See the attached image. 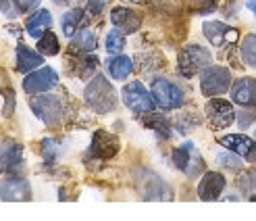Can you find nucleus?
<instances>
[{
  "label": "nucleus",
  "mask_w": 256,
  "mask_h": 221,
  "mask_svg": "<svg viewBox=\"0 0 256 221\" xmlns=\"http://www.w3.org/2000/svg\"><path fill=\"white\" fill-rule=\"evenodd\" d=\"M206 117L214 129H221V127H229L234 125L236 121V113L232 102H227L223 98H212L208 105H206Z\"/></svg>",
  "instance_id": "10"
},
{
  "label": "nucleus",
  "mask_w": 256,
  "mask_h": 221,
  "mask_svg": "<svg viewBox=\"0 0 256 221\" xmlns=\"http://www.w3.org/2000/svg\"><path fill=\"white\" fill-rule=\"evenodd\" d=\"M242 59L250 67H256V34H250L242 42Z\"/></svg>",
  "instance_id": "26"
},
{
  "label": "nucleus",
  "mask_w": 256,
  "mask_h": 221,
  "mask_svg": "<svg viewBox=\"0 0 256 221\" xmlns=\"http://www.w3.org/2000/svg\"><path fill=\"white\" fill-rule=\"evenodd\" d=\"M200 86H202L204 96H219V94L227 92L229 86H232V73H229L225 67L212 65V67H206L202 71Z\"/></svg>",
  "instance_id": "3"
},
{
  "label": "nucleus",
  "mask_w": 256,
  "mask_h": 221,
  "mask_svg": "<svg viewBox=\"0 0 256 221\" xmlns=\"http://www.w3.org/2000/svg\"><path fill=\"white\" fill-rule=\"evenodd\" d=\"M0 198L6 202H23L32 198V186L25 177L10 175L0 181Z\"/></svg>",
  "instance_id": "8"
},
{
  "label": "nucleus",
  "mask_w": 256,
  "mask_h": 221,
  "mask_svg": "<svg viewBox=\"0 0 256 221\" xmlns=\"http://www.w3.org/2000/svg\"><path fill=\"white\" fill-rule=\"evenodd\" d=\"M125 48V38L119 30H112L106 34V50L108 53H121Z\"/></svg>",
  "instance_id": "28"
},
{
  "label": "nucleus",
  "mask_w": 256,
  "mask_h": 221,
  "mask_svg": "<svg viewBox=\"0 0 256 221\" xmlns=\"http://www.w3.org/2000/svg\"><path fill=\"white\" fill-rule=\"evenodd\" d=\"M216 161H219L221 165H225V167H232V169H240L242 167L240 157H232V154H227V152H219V154H216Z\"/></svg>",
  "instance_id": "32"
},
{
  "label": "nucleus",
  "mask_w": 256,
  "mask_h": 221,
  "mask_svg": "<svg viewBox=\"0 0 256 221\" xmlns=\"http://www.w3.org/2000/svg\"><path fill=\"white\" fill-rule=\"evenodd\" d=\"M50 25H52V15H50L48 11H36L34 15L28 19V23H25V28H28V34L32 38H40L44 32L50 30Z\"/></svg>",
  "instance_id": "20"
},
{
  "label": "nucleus",
  "mask_w": 256,
  "mask_h": 221,
  "mask_svg": "<svg viewBox=\"0 0 256 221\" xmlns=\"http://www.w3.org/2000/svg\"><path fill=\"white\" fill-rule=\"evenodd\" d=\"M142 188V196L146 200H171L173 198V190L164 179L158 175H144V181L140 184Z\"/></svg>",
  "instance_id": "14"
},
{
  "label": "nucleus",
  "mask_w": 256,
  "mask_h": 221,
  "mask_svg": "<svg viewBox=\"0 0 256 221\" xmlns=\"http://www.w3.org/2000/svg\"><path fill=\"white\" fill-rule=\"evenodd\" d=\"M96 67H98L96 57H82L78 61V65H75L73 71H75V75H78V77H88V75H92L96 71Z\"/></svg>",
  "instance_id": "27"
},
{
  "label": "nucleus",
  "mask_w": 256,
  "mask_h": 221,
  "mask_svg": "<svg viewBox=\"0 0 256 221\" xmlns=\"http://www.w3.org/2000/svg\"><path fill=\"white\" fill-rule=\"evenodd\" d=\"M0 94L4 96V109H2V115L4 117H10L12 115V109H15V92L8 84V77L6 73L0 69Z\"/></svg>",
  "instance_id": "22"
},
{
  "label": "nucleus",
  "mask_w": 256,
  "mask_h": 221,
  "mask_svg": "<svg viewBox=\"0 0 256 221\" xmlns=\"http://www.w3.org/2000/svg\"><path fill=\"white\" fill-rule=\"evenodd\" d=\"M248 7H250V11H252L254 15H256V0H250V3H248Z\"/></svg>",
  "instance_id": "37"
},
{
  "label": "nucleus",
  "mask_w": 256,
  "mask_h": 221,
  "mask_svg": "<svg viewBox=\"0 0 256 221\" xmlns=\"http://www.w3.org/2000/svg\"><path fill=\"white\" fill-rule=\"evenodd\" d=\"M42 154H44V159L46 161H54L56 159V154H58V148H56V144L52 140H44L42 142Z\"/></svg>",
  "instance_id": "31"
},
{
  "label": "nucleus",
  "mask_w": 256,
  "mask_h": 221,
  "mask_svg": "<svg viewBox=\"0 0 256 221\" xmlns=\"http://www.w3.org/2000/svg\"><path fill=\"white\" fill-rule=\"evenodd\" d=\"M229 92H232V100L240 107H256V82L252 77L238 80Z\"/></svg>",
  "instance_id": "16"
},
{
  "label": "nucleus",
  "mask_w": 256,
  "mask_h": 221,
  "mask_svg": "<svg viewBox=\"0 0 256 221\" xmlns=\"http://www.w3.org/2000/svg\"><path fill=\"white\" fill-rule=\"evenodd\" d=\"M221 144L232 148L236 154L244 157L246 161H256V142L250 140L248 136H242V134H229V136H223Z\"/></svg>",
  "instance_id": "15"
},
{
  "label": "nucleus",
  "mask_w": 256,
  "mask_h": 221,
  "mask_svg": "<svg viewBox=\"0 0 256 221\" xmlns=\"http://www.w3.org/2000/svg\"><path fill=\"white\" fill-rule=\"evenodd\" d=\"M0 11H2L8 19H17V15H19V9L12 7L10 0H0Z\"/></svg>",
  "instance_id": "33"
},
{
  "label": "nucleus",
  "mask_w": 256,
  "mask_h": 221,
  "mask_svg": "<svg viewBox=\"0 0 256 221\" xmlns=\"http://www.w3.org/2000/svg\"><path fill=\"white\" fill-rule=\"evenodd\" d=\"M58 82V73L52 67H42L38 71H32L28 77L23 80V90L28 94H40L46 90L54 88Z\"/></svg>",
  "instance_id": "9"
},
{
  "label": "nucleus",
  "mask_w": 256,
  "mask_h": 221,
  "mask_svg": "<svg viewBox=\"0 0 256 221\" xmlns=\"http://www.w3.org/2000/svg\"><path fill=\"white\" fill-rule=\"evenodd\" d=\"M84 19H86V15L82 9H73V11L65 13V15H62V34L67 38H73L75 32L80 30V25H84Z\"/></svg>",
  "instance_id": "21"
},
{
  "label": "nucleus",
  "mask_w": 256,
  "mask_h": 221,
  "mask_svg": "<svg viewBox=\"0 0 256 221\" xmlns=\"http://www.w3.org/2000/svg\"><path fill=\"white\" fill-rule=\"evenodd\" d=\"M110 21L117 25L119 30H123L125 34H134L140 30V23H142V19H140L138 13H134L132 9H125V7H117L112 9L110 13Z\"/></svg>",
  "instance_id": "18"
},
{
  "label": "nucleus",
  "mask_w": 256,
  "mask_h": 221,
  "mask_svg": "<svg viewBox=\"0 0 256 221\" xmlns=\"http://www.w3.org/2000/svg\"><path fill=\"white\" fill-rule=\"evenodd\" d=\"M15 57H17V71L19 73H32L34 69H38L42 65V57L38 53H34L32 48L23 46V44L17 46V55Z\"/></svg>",
  "instance_id": "19"
},
{
  "label": "nucleus",
  "mask_w": 256,
  "mask_h": 221,
  "mask_svg": "<svg viewBox=\"0 0 256 221\" xmlns=\"http://www.w3.org/2000/svg\"><path fill=\"white\" fill-rule=\"evenodd\" d=\"M30 107H32V111H34L38 117H40V119H42L46 125H56V123H60V117H62L60 98L50 96V94L36 96V98L30 100Z\"/></svg>",
  "instance_id": "6"
},
{
  "label": "nucleus",
  "mask_w": 256,
  "mask_h": 221,
  "mask_svg": "<svg viewBox=\"0 0 256 221\" xmlns=\"http://www.w3.org/2000/svg\"><path fill=\"white\" fill-rule=\"evenodd\" d=\"M38 50H40L42 55H46V57L58 55V50H60L58 38H56L52 32H44L40 38H38Z\"/></svg>",
  "instance_id": "25"
},
{
  "label": "nucleus",
  "mask_w": 256,
  "mask_h": 221,
  "mask_svg": "<svg viewBox=\"0 0 256 221\" xmlns=\"http://www.w3.org/2000/svg\"><path fill=\"white\" fill-rule=\"evenodd\" d=\"M108 0H88V13H92V15H98L102 13V9L106 7Z\"/></svg>",
  "instance_id": "35"
},
{
  "label": "nucleus",
  "mask_w": 256,
  "mask_h": 221,
  "mask_svg": "<svg viewBox=\"0 0 256 221\" xmlns=\"http://www.w3.org/2000/svg\"><path fill=\"white\" fill-rule=\"evenodd\" d=\"M152 98L154 105L160 107L162 111H173L184 105V94L175 84L169 80H154L152 82Z\"/></svg>",
  "instance_id": "4"
},
{
  "label": "nucleus",
  "mask_w": 256,
  "mask_h": 221,
  "mask_svg": "<svg viewBox=\"0 0 256 221\" xmlns=\"http://www.w3.org/2000/svg\"><path fill=\"white\" fill-rule=\"evenodd\" d=\"M96 48V36L94 32L84 30L80 34L73 36V42H71V50H82V53H90V50Z\"/></svg>",
  "instance_id": "24"
},
{
  "label": "nucleus",
  "mask_w": 256,
  "mask_h": 221,
  "mask_svg": "<svg viewBox=\"0 0 256 221\" xmlns=\"http://www.w3.org/2000/svg\"><path fill=\"white\" fill-rule=\"evenodd\" d=\"M134 5H146V3H150V0H132Z\"/></svg>",
  "instance_id": "38"
},
{
  "label": "nucleus",
  "mask_w": 256,
  "mask_h": 221,
  "mask_svg": "<svg viewBox=\"0 0 256 221\" xmlns=\"http://www.w3.org/2000/svg\"><path fill=\"white\" fill-rule=\"evenodd\" d=\"M23 165V148L12 140L0 142V173H15Z\"/></svg>",
  "instance_id": "12"
},
{
  "label": "nucleus",
  "mask_w": 256,
  "mask_h": 221,
  "mask_svg": "<svg viewBox=\"0 0 256 221\" xmlns=\"http://www.w3.org/2000/svg\"><path fill=\"white\" fill-rule=\"evenodd\" d=\"M132 69H134V65H132L130 57H117L108 63V71L114 80H125V77H130Z\"/></svg>",
  "instance_id": "23"
},
{
  "label": "nucleus",
  "mask_w": 256,
  "mask_h": 221,
  "mask_svg": "<svg viewBox=\"0 0 256 221\" xmlns=\"http://www.w3.org/2000/svg\"><path fill=\"white\" fill-rule=\"evenodd\" d=\"M15 5L19 7V13H30L40 7V0H15Z\"/></svg>",
  "instance_id": "34"
},
{
  "label": "nucleus",
  "mask_w": 256,
  "mask_h": 221,
  "mask_svg": "<svg viewBox=\"0 0 256 221\" xmlns=\"http://www.w3.org/2000/svg\"><path fill=\"white\" fill-rule=\"evenodd\" d=\"M252 119H254V117H252V115H246V113H240V123H238V125H240L242 129H246V127L250 125V121H252Z\"/></svg>",
  "instance_id": "36"
},
{
  "label": "nucleus",
  "mask_w": 256,
  "mask_h": 221,
  "mask_svg": "<svg viewBox=\"0 0 256 221\" xmlns=\"http://www.w3.org/2000/svg\"><path fill=\"white\" fill-rule=\"evenodd\" d=\"M146 125L152 127V129H156V132H158L162 138L169 136V123H167V119H164V117H160V115H150V117H146Z\"/></svg>",
  "instance_id": "30"
},
{
  "label": "nucleus",
  "mask_w": 256,
  "mask_h": 221,
  "mask_svg": "<svg viewBox=\"0 0 256 221\" xmlns=\"http://www.w3.org/2000/svg\"><path fill=\"white\" fill-rule=\"evenodd\" d=\"M54 3H56V5H65V3H67V0H54Z\"/></svg>",
  "instance_id": "39"
},
{
  "label": "nucleus",
  "mask_w": 256,
  "mask_h": 221,
  "mask_svg": "<svg viewBox=\"0 0 256 221\" xmlns=\"http://www.w3.org/2000/svg\"><path fill=\"white\" fill-rule=\"evenodd\" d=\"M250 200H254V202H256V194H254V196H250Z\"/></svg>",
  "instance_id": "40"
},
{
  "label": "nucleus",
  "mask_w": 256,
  "mask_h": 221,
  "mask_svg": "<svg viewBox=\"0 0 256 221\" xmlns=\"http://www.w3.org/2000/svg\"><path fill=\"white\" fill-rule=\"evenodd\" d=\"M119 152V140L104 129H98L92 138V146H90V154L96 159H112Z\"/></svg>",
  "instance_id": "11"
},
{
  "label": "nucleus",
  "mask_w": 256,
  "mask_h": 221,
  "mask_svg": "<svg viewBox=\"0 0 256 221\" xmlns=\"http://www.w3.org/2000/svg\"><path fill=\"white\" fill-rule=\"evenodd\" d=\"M123 102L136 113H150L156 107L152 96L148 94V90L140 82H132L123 88Z\"/></svg>",
  "instance_id": "7"
},
{
  "label": "nucleus",
  "mask_w": 256,
  "mask_h": 221,
  "mask_svg": "<svg viewBox=\"0 0 256 221\" xmlns=\"http://www.w3.org/2000/svg\"><path fill=\"white\" fill-rule=\"evenodd\" d=\"M216 7H219V0H190V9L200 13V15H208V13H214Z\"/></svg>",
  "instance_id": "29"
},
{
  "label": "nucleus",
  "mask_w": 256,
  "mask_h": 221,
  "mask_svg": "<svg viewBox=\"0 0 256 221\" xmlns=\"http://www.w3.org/2000/svg\"><path fill=\"white\" fill-rule=\"evenodd\" d=\"M210 61H212V55L206 48H202L198 44H192V46H186L182 53H179L177 67H179V73H182L184 77H192V75L204 71L206 67H210Z\"/></svg>",
  "instance_id": "2"
},
{
  "label": "nucleus",
  "mask_w": 256,
  "mask_h": 221,
  "mask_svg": "<svg viewBox=\"0 0 256 221\" xmlns=\"http://www.w3.org/2000/svg\"><path fill=\"white\" fill-rule=\"evenodd\" d=\"M86 102L90 105V109L96 113H110L117 107V94H114V88L110 86V82L104 75H96L92 82L86 88Z\"/></svg>",
  "instance_id": "1"
},
{
  "label": "nucleus",
  "mask_w": 256,
  "mask_h": 221,
  "mask_svg": "<svg viewBox=\"0 0 256 221\" xmlns=\"http://www.w3.org/2000/svg\"><path fill=\"white\" fill-rule=\"evenodd\" d=\"M204 36H206V40L212 44V46H227V44H232L234 40H238V32L234 28H227L225 23L221 21H206L204 23V28H202Z\"/></svg>",
  "instance_id": "13"
},
{
  "label": "nucleus",
  "mask_w": 256,
  "mask_h": 221,
  "mask_svg": "<svg viewBox=\"0 0 256 221\" xmlns=\"http://www.w3.org/2000/svg\"><path fill=\"white\" fill-rule=\"evenodd\" d=\"M225 190V177L216 171H206L198 186V196L202 200H216Z\"/></svg>",
  "instance_id": "17"
},
{
  "label": "nucleus",
  "mask_w": 256,
  "mask_h": 221,
  "mask_svg": "<svg viewBox=\"0 0 256 221\" xmlns=\"http://www.w3.org/2000/svg\"><path fill=\"white\" fill-rule=\"evenodd\" d=\"M173 163L177 165V169H182L188 177H198L200 173H204V161L192 142H186L184 146L173 150Z\"/></svg>",
  "instance_id": "5"
}]
</instances>
